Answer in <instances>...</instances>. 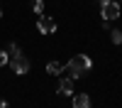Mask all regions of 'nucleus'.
I'll return each mask as SVG.
<instances>
[{"instance_id":"nucleus-1","label":"nucleus","mask_w":122,"mask_h":108,"mask_svg":"<svg viewBox=\"0 0 122 108\" xmlns=\"http://www.w3.org/2000/svg\"><path fill=\"white\" fill-rule=\"evenodd\" d=\"M90 66H93V62H90V57L88 54H73L68 59V64H66V69H68V76L73 79H81L83 74H88L90 71Z\"/></svg>"},{"instance_id":"nucleus-2","label":"nucleus","mask_w":122,"mask_h":108,"mask_svg":"<svg viewBox=\"0 0 122 108\" xmlns=\"http://www.w3.org/2000/svg\"><path fill=\"white\" fill-rule=\"evenodd\" d=\"M100 17L105 22H112L120 17V3L117 0H100Z\"/></svg>"},{"instance_id":"nucleus-3","label":"nucleus","mask_w":122,"mask_h":108,"mask_svg":"<svg viewBox=\"0 0 122 108\" xmlns=\"http://www.w3.org/2000/svg\"><path fill=\"white\" fill-rule=\"evenodd\" d=\"M10 66H12V71L20 74V76H25L29 71V59L25 54H17V57H10Z\"/></svg>"},{"instance_id":"nucleus-4","label":"nucleus","mask_w":122,"mask_h":108,"mask_svg":"<svg viewBox=\"0 0 122 108\" xmlns=\"http://www.w3.org/2000/svg\"><path fill=\"white\" fill-rule=\"evenodd\" d=\"M37 27H39V32H42V34H54V32H56V22H54V17H39Z\"/></svg>"},{"instance_id":"nucleus-5","label":"nucleus","mask_w":122,"mask_h":108,"mask_svg":"<svg viewBox=\"0 0 122 108\" xmlns=\"http://www.w3.org/2000/svg\"><path fill=\"white\" fill-rule=\"evenodd\" d=\"M56 93H59V96H71V93H73V79H71V76L61 79V81H59V88H56Z\"/></svg>"},{"instance_id":"nucleus-6","label":"nucleus","mask_w":122,"mask_h":108,"mask_svg":"<svg viewBox=\"0 0 122 108\" xmlns=\"http://www.w3.org/2000/svg\"><path fill=\"white\" fill-rule=\"evenodd\" d=\"M66 71V64H59V62H49L46 64V74L49 76H61Z\"/></svg>"},{"instance_id":"nucleus-7","label":"nucleus","mask_w":122,"mask_h":108,"mask_svg":"<svg viewBox=\"0 0 122 108\" xmlns=\"http://www.w3.org/2000/svg\"><path fill=\"white\" fill-rule=\"evenodd\" d=\"M73 108H90V96H88V93L73 96Z\"/></svg>"},{"instance_id":"nucleus-8","label":"nucleus","mask_w":122,"mask_h":108,"mask_svg":"<svg viewBox=\"0 0 122 108\" xmlns=\"http://www.w3.org/2000/svg\"><path fill=\"white\" fill-rule=\"evenodd\" d=\"M17 54H22V49H20V44H7V57H17Z\"/></svg>"},{"instance_id":"nucleus-9","label":"nucleus","mask_w":122,"mask_h":108,"mask_svg":"<svg viewBox=\"0 0 122 108\" xmlns=\"http://www.w3.org/2000/svg\"><path fill=\"white\" fill-rule=\"evenodd\" d=\"M32 10L37 15H42V10H44V0H32Z\"/></svg>"},{"instance_id":"nucleus-10","label":"nucleus","mask_w":122,"mask_h":108,"mask_svg":"<svg viewBox=\"0 0 122 108\" xmlns=\"http://www.w3.org/2000/svg\"><path fill=\"white\" fill-rule=\"evenodd\" d=\"M10 64V57H7V49H0V66Z\"/></svg>"},{"instance_id":"nucleus-11","label":"nucleus","mask_w":122,"mask_h":108,"mask_svg":"<svg viewBox=\"0 0 122 108\" xmlns=\"http://www.w3.org/2000/svg\"><path fill=\"white\" fill-rule=\"evenodd\" d=\"M112 42H115V44H122V32H120V29L112 32Z\"/></svg>"},{"instance_id":"nucleus-12","label":"nucleus","mask_w":122,"mask_h":108,"mask_svg":"<svg viewBox=\"0 0 122 108\" xmlns=\"http://www.w3.org/2000/svg\"><path fill=\"white\" fill-rule=\"evenodd\" d=\"M0 108H7V103H5V101H3V98H0Z\"/></svg>"},{"instance_id":"nucleus-13","label":"nucleus","mask_w":122,"mask_h":108,"mask_svg":"<svg viewBox=\"0 0 122 108\" xmlns=\"http://www.w3.org/2000/svg\"><path fill=\"white\" fill-rule=\"evenodd\" d=\"M0 17H3V10H0Z\"/></svg>"},{"instance_id":"nucleus-14","label":"nucleus","mask_w":122,"mask_h":108,"mask_svg":"<svg viewBox=\"0 0 122 108\" xmlns=\"http://www.w3.org/2000/svg\"><path fill=\"white\" fill-rule=\"evenodd\" d=\"M117 3H122V0H117Z\"/></svg>"}]
</instances>
